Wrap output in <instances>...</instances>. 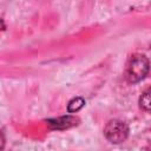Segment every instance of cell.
I'll list each match as a JSON object with an SVG mask.
<instances>
[{
    "instance_id": "6da1fadb",
    "label": "cell",
    "mask_w": 151,
    "mask_h": 151,
    "mask_svg": "<svg viewBox=\"0 0 151 151\" xmlns=\"http://www.w3.org/2000/svg\"><path fill=\"white\" fill-rule=\"evenodd\" d=\"M149 72V59L144 54H133L130 57L125 68V78L129 83H138L145 78Z\"/></svg>"
},
{
    "instance_id": "7a4b0ae2",
    "label": "cell",
    "mask_w": 151,
    "mask_h": 151,
    "mask_svg": "<svg viewBox=\"0 0 151 151\" xmlns=\"http://www.w3.org/2000/svg\"><path fill=\"white\" fill-rule=\"evenodd\" d=\"M105 138L112 144H120L126 140L129 136V126L119 119H111L104 127Z\"/></svg>"
},
{
    "instance_id": "8992f818",
    "label": "cell",
    "mask_w": 151,
    "mask_h": 151,
    "mask_svg": "<svg viewBox=\"0 0 151 151\" xmlns=\"http://www.w3.org/2000/svg\"><path fill=\"white\" fill-rule=\"evenodd\" d=\"M5 147V136L2 133V131L0 130V151H2Z\"/></svg>"
},
{
    "instance_id": "5b68a950",
    "label": "cell",
    "mask_w": 151,
    "mask_h": 151,
    "mask_svg": "<svg viewBox=\"0 0 151 151\" xmlns=\"http://www.w3.org/2000/svg\"><path fill=\"white\" fill-rule=\"evenodd\" d=\"M139 106L142 110H144L146 112L150 111V106H151V104H150V88L145 90L142 93V96L139 98Z\"/></svg>"
},
{
    "instance_id": "277c9868",
    "label": "cell",
    "mask_w": 151,
    "mask_h": 151,
    "mask_svg": "<svg viewBox=\"0 0 151 151\" xmlns=\"http://www.w3.org/2000/svg\"><path fill=\"white\" fill-rule=\"evenodd\" d=\"M84 105H85V100L81 97H76V98H73V99H71L68 101V104H67V111L70 113L78 112Z\"/></svg>"
},
{
    "instance_id": "3957f363",
    "label": "cell",
    "mask_w": 151,
    "mask_h": 151,
    "mask_svg": "<svg viewBox=\"0 0 151 151\" xmlns=\"http://www.w3.org/2000/svg\"><path fill=\"white\" fill-rule=\"evenodd\" d=\"M79 122V119L77 117H73V116H64V117H60V118H57V119H51L48 120V124L52 129H59V130H63V129H68V127H72L74 125H77Z\"/></svg>"
}]
</instances>
